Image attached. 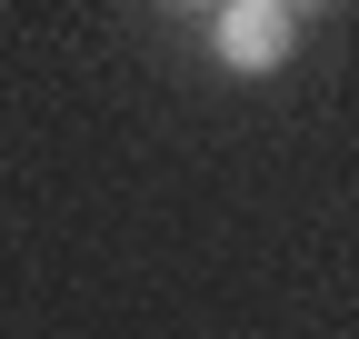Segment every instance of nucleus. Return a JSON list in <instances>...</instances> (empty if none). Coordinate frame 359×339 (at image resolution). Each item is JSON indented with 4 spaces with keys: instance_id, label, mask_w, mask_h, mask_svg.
I'll list each match as a JSON object with an SVG mask.
<instances>
[{
    "instance_id": "1",
    "label": "nucleus",
    "mask_w": 359,
    "mask_h": 339,
    "mask_svg": "<svg viewBox=\"0 0 359 339\" xmlns=\"http://www.w3.org/2000/svg\"><path fill=\"white\" fill-rule=\"evenodd\" d=\"M210 50H219V70L269 80L299 50V0H219V11H210Z\"/></svg>"
},
{
    "instance_id": "2",
    "label": "nucleus",
    "mask_w": 359,
    "mask_h": 339,
    "mask_svg": "<svg viewBox=\"0 0 359 339\" xmlns=\"http://www.w3.org/2000/svg\"><path fill=\"white\" fill-rule=\"evenodd\" d=\"M180 11H219V0H180Z\"/></svg>"
}]
</instances>
